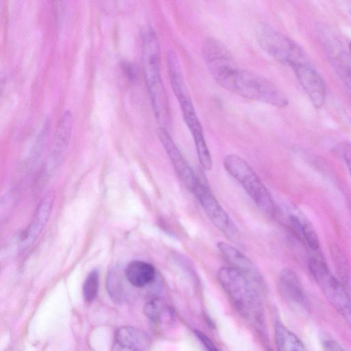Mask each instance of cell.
<instances>
[{
    "mask_svg": "<svg viewBox=\"0 0 351 351\" xmlns=\"http://www.w3.org/2000/svg\"><path fill=\"white\" fill-rule=\"evenodd\" d=\"M215 82L229 92L241 97L284 108L289 101L274 84L260 75L240 68L234 60L211 75Z\"/></svg>",
    "mask_w": 351,
    "mask_h": 351,
    "instance_id": "1",
    "label": "cell"
},
{
    "mask_svg": "<svg viewBox=\"0 0 351 351\" xmlns=\"http://www.w3.org/2000/svg\"><path fill=\"white\" fill-rule=\"evenodd\" d=\"M142 63L155 116L165 129L171 121L169 106L160 72V50L157 35L149 27L142 34Z\"/></svg>",
    "mask_w": 351,
    "mask_h": 351,
    "instance_id": "2",
    "label": "cell"
},
{
    "mask_svg": "<svg viewBox=\"0 0 351 351\" xmlns=\"http://www.w3.org/2000/svg\"><path fill=\"white\" fill-rule=\"evenodd\" d=\"M218 280L237 311L243 317L258 321L262 306L258 287L246 276L231 266L220 267Z\"/></svg>",
    "mask_w": 351,
    "mask_h": 351,
    "instance_id": "3",
    "label": "cell"
},
{
    "mask_svg": "<svg viewBox=\"0 0 351 351\" xmlns=\"http://www.w3.org/2000/svg\"><path fill=\"white\" fill-rule=\"evenodd\" d=\"M226 171L243 187L256 207L263 213L274 216V199L252 167L241 156L229 154L223 159Z\"/></svg>",
    "mask_w": 351,
    "mask_h": 351,
    "instance_id": "4",
    "label": "cell"
},
{
    "mask_svg": "<svg viewBox=\"0 0 351 351\" xmlns=\"http://www.w3.org/2000/svg\"><path fill=\"white\" fill-rule=\"evenodd\" d=\"M308 269L329 303L351 327V297L344 285L321 260L311 258Z\"/></svg>",
    "mask_w": 351,
    "mask_h": 351,
    "instance_id": "5",
    "label": "cell"
},
{
    "mask_svg": "<svg viewBox=\"0 0 351 351\" xmlns=\"http://www.w3.org/2000/svg\"><path fill=\"white\" fill-rule=\"evenodd\" d=\"M255 36L260 47L281 63L293 67L304 62L302 51L298 45L271 25L259 23L256 27Z\"/></svg>",
    "mask_w": 351,
    "mask_h": 351,
    "instance_id": "6",
    "label": "cell"
},
{
    "mask_svg": "<svg viewBox=\"0 0 351 351\" xmlns=\"http://www.w3.org/2000/svg\"><path fill=\"white\" fill-rule=\"evenodd\" d=\"M211 223L229 240L240 239L239 229L225 210L219 204L210 189L199 181L192 191Z\"/></svg>",
    "mask_w": 351,
    "mask_h": 351,
    "instance_id": "7",
    "label": "cell"
},
{
    "mask_svg": "<svg viewBox=\"0 0 351 351\" xmlns=\"http://www.w3.org/2000/svg\"><path fill=\"white\" fill-rule=\"evenodd\" d=\"M157 133L178 177L186 188L192 192L199 181V178L175 144L167 129L160 127Z\"/></svg>",
    "mask_w": 351,
    "mask_h": 351,
    "instance_id": "8",
    "label": "cell"
},
{
    "mask_svg": "<svg viewBox=\"0 0 351 351\" xmlns=\"http://www.w3.org/2000/svg\"><path fill=\"white\" fill-rule=\"evenodd\" d=\"M278 288L284 300L293 310L305 313L308 310V301L303 287L295 274L289 269L281 270L278 276Z\"/></svg>",
    "mask_w": 351,
    "mask_h": 351,
    "instance_id": "9",
    "label": "cell"
},
{
    "mask_svg": "<svg viewBox=\"0 0 351 351\" xmlns=\"http://www.w3.org/2000/svg\"><path fill=\"white\" fill-rule=\"evenodd\" d=\"M295 75L313 105L321 108L325 101L326 88L319 73L304 62L292 67Z\"/></svg>",
    "mask_w": 351,
    "mask_h": 351,
    "instance_id": "10",
    "label": "cell"
},
{
    "mask_svg": "<svg viewBox=\"0 0 351 351\" xmlns=\"http://www.w3.org/2000/svg\"><path fill=\"white\" fill-rule=\"evenodd\" d=\"M217 247L221 256L230 265L229 266L243 274L258 288L263 286V280L258 268L245 254L225 241L218 242Z\"/></svg>",
    "mask_w": 351,
    "mask_h": 351,
    "instance_id": "11",
    "label": "cell"
},
{
    "mask_svg": "<svg viewBox=\"0 0 351 351\" xmlns=\"http://www.w3.org/2000/svg\"><path fill=\"white\" fill-rule=\"evenodd\" d=\"M181 111L184 121L193 136L199 162L204 170L209 171L212 169L213 160L195 108L191 106L181 109Z\"/></svg>",
    "mask_w": 351,
    "mask_h": 351,
    "instance_id": "12",
    "label": "cell"
},
{
    "mask_svg": "<svg viewBox=\"0 0 351 351\" xmlns=\"http://www.w3.org/2000/svg\"><path fill=\"white\" fill-rule=\"evenodd\" d=\"M150 339L143 330L123 326L114 333L112 351H147Z\"/></svg>",
    "mask_w": 351,
    "mask_h": 351,
    "instance_id": "13",
    "label": "cell"
},
{
    "mask_svg": "<svg viewBox=\"0 0 351 351\" xmlns=\"http://www.w3.org/2000/svg\"><path fill=\"white\" fill-rule=\"evenodd\" d=\"M73 126L72 114L69 111H65L57 124L55 131L50 155L49 165H58L67 147Z\"/></svg>",
    "mask_w": 351,
    "mask_h": 351,
    "instance_id": "14",
    "label": "cell"
},
{
    "mask_svg": "<svg viewBox=\"0 0 351 351\" xmlns=\"http://www.w3.org/2000/svg\"><path fill=\"white\" fill-rule=\"evenodd\" d=\"M167 64L170 84L180 106L192 101L183 79L179 59L175 52L170 51L168 53Z\"/></svg>",
    "mask_w": 351,
    "mask_h": 351,
    "instance_id": "15",
    "label": "cell"
},
{
    "mask_svg": "<svg viewBox=\"0 0 351 351\" xmlns=\"http://www.w3.org/2000/svg\"><path fill=\"white\" fill-rule=\"evenodd\" d=\"M53 198L51 196L45 197L39 204L35 215L27 229L22 240V245L28 247L36 239L43 230L49 218L52 207Z\"/></svg>",
    "mask_w": 351,
    "mask_h": 351,
    "instance_id": "16",
    "label": "cell"
},
{
    "mask_svg": "<svg viewBox=\"0 0 351 351\" xmlns=\"http://www.w3.org/2000/svg\"><path fill=\"white\" fill-rule=\"evenodd\" d=\"M125 275L128 282L134 287H143L154 280L156 269L147 262L134 261L127 265Z\"/></svg>",
    "mask_w": 351,
    "mask_h": 351,
    "instance_id": "17",
    "label": "cell"
},
{
    "mask_svg": "<svg viewBox=\"0 0 351 351\" xmlns=\"http://www.w3.org/2000/svg\"><path fill=\"white\" fill-rule=\"evenodd\" d=\"M274 339L278 351H307L298 337L280 322L275 324Z\"/></svg>",
    "mask_w": 351,
    "mask_h": 351,
    "instance_id": "18",
    "label": "cell"
},
{
    "mask_svg": "<svg viewBox=\"0 0 351 351\" xmlns=\"http://www.w3.org/2000/svg\"><path fill=\"white\" fill-rule=\"evenodd\" d=\"M289 221L293 230L302 238L311 249L313 250L319 249L318 237L311 223L296 215H291Z\"/></svg>",
    "mask_w": 351,
    "mask_h": 351,
    "instance_id": "19",
    "label": "cell"
},
{
    "mask_svg": "<svg viewBox=\"0 0 351 351\" xmlns=\"http://www.w3.org/2000/svg\"><path fill=\"white\" fill-rule=\"evenodd\" d=\"M145 315L153 322H159L165 318H171L172 312L160 299L154 298L149 301L144 307Z\"/></svg>",
    "mask_w": 351,
    "mask_h": 351,
    "instance_id": "20",
    "label": "cell"
},
{
    "mask_svg": "<svg viewBox=\"0 0 351 351\" xmlns=\"http://www.w3.org/2000/svg\"><path fill=\"white\" fill-rule=\"evenodd\" d=\"M99 289V274L95 269L87 276L83 285V296L86 302H92L96 298Z\"/></svg>",
    "mask_w": 351,
    "mask_h": 351,
    "instance_id": "21",
    "label": "cell"
},
{
    "mask_svg": "<svg viewBox=\"0 0 351 351\" xmlns=\"http://www.w3.org/2000/svg\"><path fill=\"white\" fill-rule=\"evenodd\" d=\"M321 341L323 351H346L338 341L330 337L324 335Z\"/></svg>",
    "mask_w": 351,
    "mask_h": 351,
    "instance_id": "22",
    "label": "cell"
},
{
    "mask_svg": "<svg viewBox=\"0 0 351 351\" xmlns=\"http://www.w3.org/2000/svg\"><path fill=\"white\" fill-rule=\"evenodd\" d=\"M338 152L343 159L351 176V144L348 143L341 144L338 148Z\"/></svg>",
    "mask_w": 351,
    "mask_h": 351,
    "instance_id": "23",
    "label": "cell"
},
{
    "mask_svg": "<svg viewBox=\"0 0 351 351\" xmlns=\"http://www.w3.org/2000/svg\"><path fill=\"white\" fill-rule=\"evenodd\" d=\"M195 335L208 351H219L211 339L204 333L199 330H195Z\"/></svg>",
    "mask_w": 351,
    "mask_h": 351,
    "instance_id": "24",
    "label": "cell"
},
{
    "mask_svg": "<svg viewBox=\"0 0 351 351\" xmlns=\"http://www.w3.org/2000/svg\"><path fill=\"white\" fill-rule=\"evenodd\" d=\"M343 70L345 71H343V77L346 80V83L351 90V69L347 68Z\"/></svg>",
    "mask_w": 351,
    "mask_h": 351,
    "instance_id": "25",
    "label": "cell"
},
{
    "mask_svg": "<svg viewBox=\"0 0 351 351\" xmlns=\"http://www.w3.org/2000/svg\"><path fill=\"white\" fill-rule=\"evenodd\" d=\"M350 52H351V43H350Z\"/></svg>",
    "mask_w": 351,
    "mask_h": 351,
    "instance_id": "26",
    "label": "cell"
},
{
    "mask_svg": "<svg viewBox=\"0 0 351 351\" xmlns=\"http://www.w3.org/2000/svg\"><path fill=\"white\" fill-rule=\"evenodd\" d=\"M350 13H351V10H350Z\"/></svg>",
    "mask_w": 351,
    "mask_h": 351,
    "instance_id": "27",
    "label": "cell"
}]
</instances>
